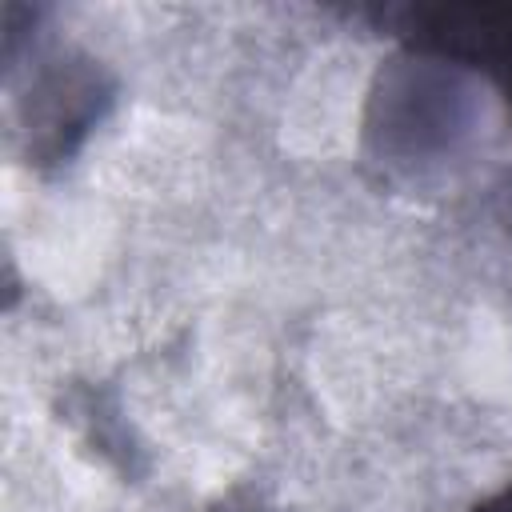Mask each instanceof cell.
Listing matches in <instances>:
<instances>
[{
    "label": "cell",
    "instance_id": "obj_1",
    "mask_svg": "<svg viewBox=\"0 0 512 512\" xmlns=\"http://www.w3.org/2000/svg\"><path fill=\"white\" fill-rule=\"evenodd\" d=\"M400 16L416 52L484 68L512 100V4H440Z\"/></svg>",
    "mask_w": 512,
    "mask_h": 512
},
{
    "label": "cell",
    "instance_id": "obj_2",
    "mask_svg": "<svg viewBox=\"0 0 512 512\" xmlns=\"http://www.w3.org/2000/svg\"><path fill=\"white\" fill-rule=\"evenodd\" d=\"M472 512H512V484H508V488H500L496 496H488L484 504H476Z\"/></svg>",
    "mask_w": 512,
    "mask_h": 512
}]
</instances>
